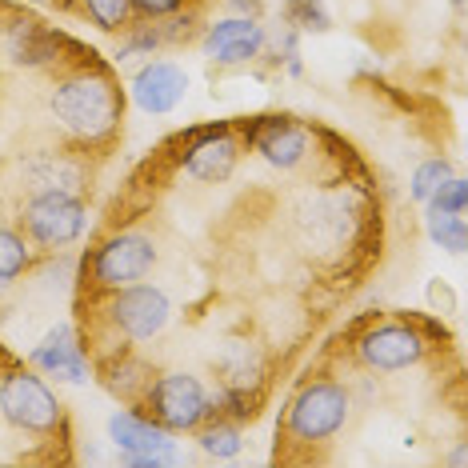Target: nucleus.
Instances as JSON below:
<instances>
[{
  "instance_id": "1",
  "label": "nucleus",
  "mask_w": 468,
  "mask_h": 468,
  "mask_svg": "<svg viewBox=\"0 0 468 468\" xmlns=\"http://www.w3.org/2000/svg\"><path fill=\"white\" fill-rule=\"evenodd\" d=\"M52 116L60 129L72 133L84 144H101L121 129V89L112 84L109 72L80 69L69 72L52 92Z\"/></svg>"
},
{
  "instance_id": "2",
  "label": "nucleus",
  "mask_w": 468,
  "mask_h": 468,
  "mask_svg": "<svg viewBox=\"0 0 468 468\" xmlns=\"http://www.w3.org/2000/svg\"><path fill=\"white\" fill-rule=\"evenodd\" d=\"M144 404L153 412V420L165 424L168 432H188L208 417L205 385L193 372H165V377H156L144 392Z\"/></svg>"
},
{
  "instance_id": "3",
  "label": "nucleus",
  "mask_w": 468,
  "mask_h": 468,
  "mask_svg": "<svg viewBox=\"0 0 468 468\" xmlns=\"http://www.w3.org/2000/svg\"><path fill=\"white\" fill-rule=\"evenodd\" d=\"M25 232L40 249H65L84 232V205L65 188H40L25 205Z\"/></svg>"
},
{
  "instance_id": "4",
  "label": "nucleus",
  "mask_w": 468,
  "mask_h": 468,
  "mask_svg": "<svg viewBox=\"0 0 468 468\" xmlns=\"http://www.w3.org/2000/svg\"><path fill=\"white\" fill-rule=\"evenodd\" d=\"M348 417V392L333 385V380H313L296 392L292 409H289V436L304 444L328 441Z\"/></svg>"
},
{
  "instance_id": "5",
  "label": "nucleus",
  "mask_w": 468,
  "mask_h": 468,
  "mask_svg": "<svg viewBox=\"0 0 468 468\" xmlns=\"http://www.w3.org/2000/svg\"><path fill=\"white\" fill-rule=\"evenodd\" d=\"M0 412L20 432H52L60 424V404L33 372H8L0 380Z\"/></svg>"
},
{
  "instance_id": "6",
  "label": "nucleus",
  "mask_w": 468,
  "mask_h": 468,
  "mask_svg": "<svg viewBox=\"0 0 468 468\" xmlns=\"http://www.w3.org/2000/svg\"><path fill=\"white\" fill-rule=\"evenodd\" d=\"M153 264H156L153 240L141 237V232H116L92 257V281L112 292V289H124V284L144 281L153 272Z\"/></svg>"
},
{
  "instance_id": "7",
  "label": "nucleus",
  "mask_w": 468,
  "mask_h": 468,
  "mask_svg": "<svg viewBox=\"0 0 468 468\" xmlns=\"http://www.w3.org/2000/svg\"><path fill=\"white\" fill-rule=\"evenodd\" d=\"M109 321L116 333H124L129 340H148L168 324V296L161 289H148V284L112 289Z\"/></svg>"
},
{
  "instance_id": "8",
  "label": "nucleus",
  "mask_w": 468,
  "mask_h": 468,
  "mask_svg": "<svg viewBox=\"0 0 468 468\" xmlns=\"http://www.w3.org/2000/svg\"><path fill=\"white\" fill-rule=\"evenodd\" d=\"M109 429H112V441L124 449V456H129V464L156 468V464H168L176 456L173 441H168V429H165V424H156L153 417L116 412Z\"/></svg>"
},
{
  "instance_id": "9",
  "label": "nucleus",
  "mask_w": 468,
  "mask_h": 468,
  "mask_svg": "<svg viewBox=\"0 0 468 468\" xmlns=\"http://www.w3.org/2000/svg\"><path fill=\"white\" fill-rule=\"evenodd\" d=\"M360 356L377 372H397V368L417 365L424 356V340L417 328H409V324H380V328H372V333H365Z\"/></svg>"
},
{
  "instance_id": "10",
  "label": "nucleus",
  "mask_w": 468,
  "mask_h": 468,
  "mask_svg": "<svg viewBox=\"0 0 468 468\" xmlns=\"http://www.w3.org/2000/svg\"><path fill=\"white\" fill-rule=\"evenodd\" d=\"M188 92V77L180 72L176 65H168V60H153V65H144L136 72L133 80V97L141 104L144 112L161 116V112H173L180 101H185Z\"/></svg>"
},
{
  "instance_id": "11",
  "label": "nucleus",
  "mask_w": 468,
  "mask_h": 468,
  "mask_svg": "<svg viewBox=\"0 0 468 468\" xmlns=\"http://www.w3.org/2000/svg\"><path fill=\"white\" fill-rule=\"evenodd\" d=\"M261 48H264V28L249 16L220 20L205 37V52L212 60H220V65H244V60H252Z\"/></svg>"
},
{
  "instance_id": "12",
  "label": "nucleus",
  "mask_w": 468,
  "mask_h": 468,
  "mask_svg": "<svg viewBox=\"0 0 468 468\" xmlns=\"http://www.w3.org/2000/svg\"><path fill=\"white\" fill-rule=\"evenodd\" d=\"M240 156V144L237 136L229 133H217V136H205L193 153H188L185 161V173L193 180H208V185H217V180H225L232 173V165H237Z\"/></svg>"
},
{
  "instance_id": "13",
  "label": "nucleus",
  "mask_w": 468,
  "mask_h": 468,
  "mask_svg": "<svg viewBox=\"0 0 468 468\" xmlns=\"http://www.w3.org/2000/svg\"><path fill=\"white\" fill-rule=\"evenodd\" d=\"M33 365L45 368V372H57V377H65V380H84V377H89L72 328H57V333H52L45 345L33 353Z\"/></svg>"
},
{
  "instance_id": "14",
  "label": "nucleus",
  "mask_w": 468,
  "mask_h": 468,
  "mask_svg": "<svg viewBox=\"0 0 468 468\" xmlns=\"http://www.w3.org/2000/svg\"><path fill=\"white\" fill-rule=\"evenodd\" d=\"M257 148L264 153V161H269V165L296 168L304 161V153H308V141H304V133L296 129V124L272 121V124H264V129L257 133Z\"/></svg>"
},
{
  "instance_id": "15",
  "label": "nucleus",
  "mask_w": 468,
  "mask_h": 468,
  "mask_svg": "<svg viewBox=\"0 0 468 468\" xmlns=\"http://www.w3.org/2000/svg\"><path fill=\"white\" fill-rule=\"evenodd\" d=\"M429 237L449 252H464L468 244V229H464V217L461 212H432L429 217Z\"/></svg>"
},
{
  "instance_id": "16",
  "label": "nucleus",
  "mask_w": 468,
  "mask_h": 468,
  "mask_svg": "<svg viewBox=\"0 0 468 468\" xmlns=\"http://www.w3.org/2000/svg\"><path fill=\"white\" fill-rule=\"evenodd\" d=\"M28 269V244L13 229H0V281H13Z\"/></svg>"
},
{
  "instance_id": "17",
  "label": "nucleus",
  "mask_w": 468,
  "mask_h": 468,
  "mask_svg": "<svg viewBox=\"0 0 468 468\" xmlns=\"http://www.w3.org/2000/svg\"><path fill=\"white\" fill-rule=\"evenodd\" d=\"M200 449H205L208 456H237L240 452V429L237 424H212V429L200 432Z\"/></svg>"
},
{
  "instance_id": "18",
  "label": "nucleus",
  "mask_w": 468,
  "mask_h": 468,
  "mask_svg": "<svg viewBox=\"0 0 468 468\" xmlns=\"http://www.w3.org/2000/svg\"><path fill=\"white\" fill-rule=\"evenodd\" d=\"M84 8H89V16L97 20L101 28H109V33H116V28L129 25V0H80Z\"/></svg>"
},
{
  "instance_id": "19",
  "label": "nucleus",
  "mask_w": 468,
  "mask_h": 468,
  "mask_svg": "<svg viewBox=\"0 0 468 468\" xmlns=\"http://www.w3.org/2000/svg\"><path fill=\"white\" fill-rule=\"evenodd\" d=\"M449 176H452V173H449V165H444V161L420 165V168H417V180H412V197H417V200H429Z\"/></svg>"
},
{
  "instance_id": "20",
  "label": "nucleus",
  "mask_w": 468,
  "mask_h": 468,
  "mask_svg": "<svg viewBox=\"0 0 468 468\" xmlns=\"http://www.w3.org/2000/svg\"><path fill=\"white\" fill-rule=\"evenodd\" d=\"M429 200H432V212H461V217H464V180L449 176Z\"/></svg>"
},
{
  "instance_id": "21",
  "label": "nucleus",
  "mask_w": 468,
  "mask_h": 468,
  "mask_svg": "<svg viewBox=\"0 0 468 468\" xmlns=\"http://www.w3.org/2000/svg\"><path fill=\"white\" fill-rule=\"evenodd\" d=\"M180 5H185V0H129V8H136L141 16H168V13H176Z\"/></svg>"
}]
</instances>
